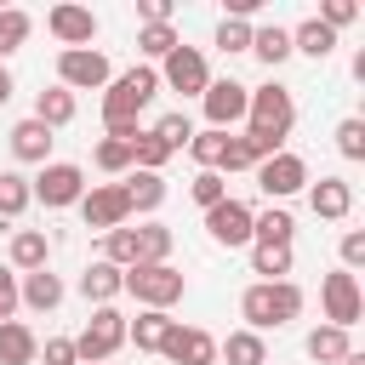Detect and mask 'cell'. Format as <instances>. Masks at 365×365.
Masks as SVG:
<instances>
[{
    "label": "cell",
    "mask_w": 365,
    "mask_h": 365,
    "mask_svg": "<svg viewBox=\"0 0 365 365\" xmlns=\"http://www.w3.org/2000/svg\"><path fill=\"white\" fill-rule=\"evenodd\" d=\"M120 291H125V268H114V262H103V257L80 274V297H86L91 308H114Z\"/></svg>",
    "instance_id": "obj_15"
},
{
    "label": "cell",
    "mask_w": 365,
    "mask_h": 365,
    "mask_svg": "<svg viewBox=\"0 0 365 365\" xmlns=\"http://www.w3.org/2000/svg\"><path fill=\"white\" fill-rule=\"evenodd\" d=\"M308 205H314V217H325V222H342V217L354 211V188H348L342 177H319V182L308 188Z\"/></svg>",
    "instance_id": "obj_17"
},
{
    "label": "cell",
    "mask_w": 365,
    "mask_h": 365,
    "mask_svg": "<svg viewBox=\"0 0 365 365\" xmlns=\"http://www.w3.org/2000/svg\"><path fill=\"white\" fill-rule=\"evenodd\" d=\"M154 74H160V86H171V91H182V97H200V91L211 86V68H205V51H200V46H177Z\"/></svg>",
    "instance_id": "obj_9"
},
{
    "label": "cell",
    "mask_w": 365,
    "mask_h": 365,
    "mask_svg": "<svg viewBox=\"0 0 365 365\" xmlns=\"http://www.w3.org/2000/svg\"><path fill=\"white\" fill-rule=\"evenodd\" d=\"M74 108H80V103H74V91H63V86H46V91L34 97V120H40L46 131L68 125V120H74Z\"/></svg>",
    "instance_id": "obj_25"
},
{
    "label": "cell",
    "mask_w": 365,
    "mask_h": 365,
    "mask_svg": "<svg viewBox=\"0 0 365 365\" xmlns=\"http://www.w3.org/2000/svg\"><path fill=\"white\" fill-rule=\"evenodd\" d=\"M217 359H228V365H268V342L257 331H228L217 342Z\"/></svg>",
    "instance_id": "obj_24"
},
{
    "label": "cell",
    "mask_w": 365,
    "mask_h": 365,
    "mask_svg": "<svg viewBox=\"0 0 365 365\" xmlns=\"http://www.w3.org/2000/svg\"><path fill=\"white\" fill-rule=\"evenodd\" d=\"M354 17H359V6H354V0H325V6H319V23H325L331 34H336V29H348Z\"/></svg>",
    "instance_id": "obj_42"
},
{
    "label": "cell",
    "mask_w": 365,
    "mask_h": 365,
    "mask_svg": "<svg viewBox=\"0 0 365 365\" xmlns=\"http://www.w3.org/2000/svg\"><path fill=\"white\" fill-rule=\"evenodd\" d=\"M291 51H302V57H319V63H325V57L336 51V34H331L319 17H308V23H297V29H291Z\"/></svg>",
    "instance_id": "obj_27"
},
{
    "label": "cell",
    "mask_w": 365,
    "mask_h": 365,
    "mask_svg": "<svg viewBox=\"0 0 365 365\" xmlns=\"http://www.w3.org/2000/svg\"><path fill=\"white\" fill-rule=\"evenodd\" d=\"M17 314V274L0 262V319H11Z\"/></svg>",
    "instance_id": "obj_46"
},
{
    "label": "cell",
    "mask_w": 365,
    "mask_h": 365,
    "mask_svg": "<svg viewBox=\"0 0 365 365\" xmlns=\"http://www.w3.org/2000/svg\"><path fill=\"white\" fill-rule=\"evenodd\" d=\"M251 217H257V211H251L245 200H234V194H228L222 205H211V211H205V234H211L217 245H228V251H234V245H251Z\"/></svg>",
    "instance_id": "obj_12"
},
{
    "label": "cell",
    "mask_w": 365,
    "mask_h": 365,
    "mask_svg": "<svg viewBox=\"0 0 365 365\" xmlns=\"http://www.w3.org/2000/svg\"><path fill=\"white\" fill-rule=\"evenodd\" d=\"M34 34V17L29 11H17V6H6L0 11V63L11 57V51H23V40Z\"/></svg>",
    "instance_id": "obj_29"
},
{
    "label": "cell",
    "mask_w": 365,
    "mask_h": 365,
    "mask_svg": "<svg viewBox=\"0 0 365 365\" xmlns=\"http://www.w3.org/2000/svg\"><path fill=\"white\" fill-rule=\"evenodd\" d=\"M217 46H222L228 57H234V51H251V23H245V17H222V23H217Z\"/></svg>",
    "instance_id": "obj_41"
},
{
    "label": "cell",
    "mask_w": 365,
    "mask_h": 365,
    "mask_svg": "<svg viewBox=\"0 0 365 365\" xmlns=\"http://www.w3.org/2000/svg\"><path fill=\"white\" fill-rule=\"evenodd\" d=\"M336 154H342V160H365V120H359V114H348V120L336 125Z\"/></svg>",
    "instance_id": "obj_40"
},
{
    "label": "cell",
    "mask_w": 365,
    "mask_h": 365,
    "mask_svg": "<svg viewBox=\"0 0 365 365\" xmlns=\"http://www.w3.org/2000/svg\"><path fill=\"white\" fill-rule=\"evenodd\" d=\"M17 302H29L34 314H51V308L63 302V279H57L51 268H34V274L17 279Z\"/></svg>",
    "instance_id": "obj_19"
},
{
    "label": "cell",
    "mask_w": 365,
    "mask_h": 365,
    "mask_svg": "<svg viewBox=\"0 0 365 365\" xmlns=\"http://www.w3.org/2000/svg\"><path fill=\"white\" fill-rule=\"evenodd\" d=\"M120 348H125V314L120 308H91L86 331L74 336V359L80 365H108Z\"/></svg>",
    "instance_id": "obj_3"
},
{
    "label": "cell",
    "mask_w": 365,
    "mask_h": 365,
    "mask_svg": "<svg viewBox=\"0 0 365 365\" xmlns=\"http://www.w3.org/2000/svg\"><path fill=\"white\" fill-rule=\"evenodd\" d=\"M29 194H34L46 211L80 205V194H86V171H80L74 160H46V165H40V177L29 182Z\"/></svg>",
    "instance_id": "obj_5"
},
{
    "label": "cell",
    "mask_w": 365,
    "mask_h": 365,
    "mask_svg": "<svg viewBox=\"0 0 365 365\" xmlns=\"http://www.w3.org/2000/svg\"><path fill=\"white\" fill-rule=\"evenodd\" d=\"M103 262L137 268V228H108V234H103Z\"/></svg>",
    "instance_id": "obj_35"
},
{
    "label": "cell",
    "mask_w": 365,
    "mask_h": 365,
    "mask_svg": "<svg viewBox=\"0 0 365 365\" xmlns=\"http://www.w3.org/2000/svg\"><path fill=\"white\" fill-rule=\"evenodd\" d=\"M80 217H86V228H97V234H108V228H125V222H131L125 188H120V182H91V188L80 194Z\"/></svg>",
    "instance_id": "obj_8"
},
{
    "label": "cell",
    "mask_w": 365,
    "mask_h": 365,
    "mask_svg": "<svg viewBox=\"0 0 365 365\" xmlns=\"http://www.w3.org/2000/svg\"><path fill=\"white\" fill-rule=\"evenodd\" d=\"M291 234H297V222L285 205H268L251 217V245H291Z\"/></svg>",
    "instance_id": "obj_23"
},
{
    "label": "cell",
    "mask_w": 365,
    "mask_h": 365,
    "mask_svg": "<svg viewBox=\"0 0 365 365\" xmlns=\"http://www.w3.org/2000/svg\"><path fill=\"white\" fill-rule=\"evenodd\" d=\"M148 131H154V137H160V143H165L171 154H177V148H188V137H194V125H188V114H160V120H154Z\"/></svg>",
    "instance_id": "obj_39"
},
{
    "label": "cell",
    "mask_w": 365,
    "mask_h": 365,
    "mask_svg": "<svg viewBox=\"0 0 365 365\" xmlns=\"http://www.w3.org/2000/svg\"><path fill=\"white\" fill-rule=\"evenodd\" d=\"M319 302H325V325H336V331H354V325H359V314H365L359 279H354L348 268L325 274V285H319Z\"/></svg>",
    "instance_id": "obj_6"
},
{
    "label": "cell",
    "mask_w": 365,
    "mask_h": 365,
    "mask_svg": "<svg viewBox=\"0 0 365 365\" xmlns=\"http://www.w3.org/2000/svg\"><path fill=\"white\" fill-rule=\"evenodd\" d=\"M171 314L165 308H143L137 319H125V342H137V354H160L165 348V336H171Z\"/></svg>",
    "instance_id": "obj_16"
},
{
    "label": "cell",
    "mask_w": 365,
    "mask_h": 365,
    "mask_svg": "<svg viewBox=\"0 0 365 365\" xmlns=\"http://www.w3.org/2000/svg\"><path fill=\"white\" fill-rule=\"evenodd\" d=\"M11 91H17V80H11V68L0 63V103H11Z\"/></svg>",
    "instance_id": "obj_48"
},
{
    "label": "cell",
    "mask_w": 365,
    "mask_h": 365,
    "mask_svg": "<svg viewBox=\"0 0 365 365\" xmlns=\"http://www.w3.org/2000/svg\"><path fill=\"white\" fill-rule=\"evenodd\" d=\"M222 148H228V131H211V125H205V131L188 137V154L200 160V171H217V165H222Z\"/></svg>",
    "instance_id": "obj_32"
},
{
    "label": "cell",
    "mask_w": 365,
    "mask_h": 365,
    "mask_svg": "<svg viewBox=\"0 0 365 365\" xmlns=\"http://www.w3.org/2000/svg\"><path fill=\"white\" fill-rule=\"evenodd\" d=\"M40 354H46V365H80V359H74V336H46Z\"/></svg>",
    "instance_id": "obj_44"
},
{
    "label": "cell",
    "mask_w": 365,
    "mask_h": 365,
    "mask_svg": "<svg viewBox=\"0 0 365 365\" xmlns=\"http://www.w3.org/2000/svg\"><path fill=\"white\" fill-rule=\"evenodd\" d=\"M251 274H262V279H291V245H251Z\"/></svg>",
    "instance_id": "obj_30"
},
{
    "label": "cell",
    "mask_w": 365,
    "mask_h": 365,
    "mask_svg": "<svg viewBox=\"0 0 365 365\" xmlns=\"http://www.w3.org/2000/svg\"><path fill=\"white\" fill-rule=\"evenodd\" d=\"M165 160H171V148H165L154 131H137V137H131V171H160Z\"/></svg>",
    "instance_id": "obj_34"
},
{
    "label": "cell",
    "mask_w": 365,
    "mask_h": 365,
    "mask_svg": "<svg viewBox=\"0 0 365 365\" xmlns=\"http://www.w3.org/2000/svg\"><path fill=\"white\" fill-rule=\"evenodd\" d=\"M171 257V228L165 222H143L137 228V262H165Z\"/></svg>",
    "instance_id": "obj_36"
},
{
    "label": "cell",
    "mask_w": 365,
    "mask_h": 365,
    "mask_svg": "<svg viewBox=\"0 0 365 365\" xmlns=\"http://www.w3.org/2000/svg\"><path fill=\"white\" fill-rule=\"evenodd\" d=\"M114 74H108V57L97 51V46H80V51H57V86L63 91H97V86H108Z\"/></svg>",
    "instance_id": "obj_7"
},
{
    "label": "cell",
    "mask_w": 365,
    "mask_h": 365,
    "mask_svg": "<svg viewBox=\"0 0 365 365\" xmlns=\"http://www.w3.org/2000/svg\"><path fill=\"white\" fill-rule=\"evenodd\" d=\"M359 262H365V234H359V228H348V234H342V268L354 274Z\"/></svg>",
    "instance_id": "obj_45"
},
{
    "label": "cell",
    "mask_w": 365,
    "mask_h": 365,
    "mask_svg": "<svg viewBox=\"0 0 365 365\" xmlns=\"http://www.w3.org/2000/svg\"><path fill=\"white\" fill-rule=\"evenodd\" d=\"M217 171H257V160H251V148H245V143H240L234 131H228V148H222V165H217Z\"/></svg>",
    "instance_id": "obj_43"
},
{
    "label": "cell",
    "mask_w": 365,
    "mask_h": 365,
    "mask_svg": "<svg viewBox=\"0 0 365 365\" xmlns=\"http://www.w3.org/2000/svg\"><path fill=\"white\" fill-rule=\"evenodd\" d=\"M240 314H245V331H257V336L279 331V325H291L302 314V285L297 279H257V285H245Z\"/></svg>",
    "instance_id": "obj_1"
},
{
    "label": "cell",
    "mask_w": 365,
    "mask_h": 365,
    "mask_svg": "<svg viewBox=\"0 0 365 365\" xmlns=\"http://www.w3.org/2000/svg\"><path fill=\"white\" fill-rule=\"evenodd\" d=\"M40 359V336L23 319H0V365H34Z\"/></svg>",
    "instance_id": "obj_20"
},
{
    "label": "cell",
    "mask_w": 365,
    "mask_h": 365,
    "mask_svg": "<svg viewBox=\"0 0 365 365\" xmlns=\"http://www.w3.org/2000/svg\"><path fill=\"white\" fill-rule=\"evenodd\" d=\"M257 188H262L268 200H291L297 188H308V160H302V154H291V148H279L274 160H262V165H257Z\"/></svg>",
    "instance_id": "obj_10"
},
{
    "label": "cell",
    "mask_w": 365,
    "mask_h": 365,
    "mask_svg": "<svg viewBox=\"0 0 365 365\" xmlns=\"http://www.w3.org/2000/svg\"><path fill=\"white\" fill-rule=\"evenodd\" d=\"M46 29H51V40H57L63 51H80V46L97 40V17H91V6H51V11H46Z\"/></svg>",
    "instance_id": "obj_13"
},
{
    "label": "cell",
    "mask_w": 365,
    "mask_h": 365,
    "mask_svg": "<svg viewBox=\"0 0 365 365\" xmlns=\"http://www.w3.org/2000/svg\"><path fill=\"white\" fill-rule=\"evenodd\" d=\"M342 365H365V354H359V348H348V354H342Z\"/></svg>",
    "instance_id": "obj_49"
},
{
    "label": "cell",
    "mask_w": 365,
    "mask_h": 365,
    "mask_svg": "<svg viewBox=\"0 0 365 365\" xmlns=\"http://www.w3.org/2000/svg\"><path fill=\"white\" fill-rule=\"evenodd\" d=\"M302 348H308V359H319V365H342V354H348L354 342H348V331H336V325H314V331L302 336Z\"/></svg>",
    "instance_id": "obj_26"
},
{
    "label": "cell",
    "mask_w": 365,
    "mask_h": 365,
    "mask_svg": "<svg viewBox=\"0 0 365 365\" xmlns=\"http://www.w3.org/2000/svg\"><path fill=\"white\" fill-rule=\"evenodd\" d=\"M51 143H57V137H51L34 114L11 125V154H17V160H29V165H46V160H51Z\"/></svg>",
    "instance_id": "obj_18"
},
{
    "label": "cell",
    "mask_w": 365,
    "mask_h": 365,
    "mask_svg": "<svg viewBox=\"0 0 365 365\" xmlns=\"http://www.w3.org/2000/svg\"><path fill=\"white\" fill-rule=\"evenodd\" d=\"M177 46H182V40H177L171 23H148V29H137V51H143V57H160V63H165Z\"/></svg>",
    "instance_id": "obj_31"
},
{
    "label": "cell",
    "mask_w": 365,
    "mask_h": 365,
    "mask_svg": "<svg viewBox=\"0 0 365 365\" xmlns=\"http://www.w3.org/2000/svg\"><path fill=\"white\" fill-rule=\"evenodd\" d=\"M200 103H205V120H211V131H228V125H240V120H245L251 86H240V80H211V86L200 91Z\"/></svg>",
    "instance_id": "obj_11"
},
{
    "label": "cell",
    "mask_w": 365,
    "mask_h": 365,
    "mask_svg": "<svg viewBox=\"0 0 365 365\" xmlns=\"http://www.w3.org/2000/svg\"><path fill=\"white\" fill-rule=\"evenodd\" d=\"M91 160H97V171H108V177L131 171V137H103V143L91 148Z\"/></svg>",
    "instance_id": "obj_33"
},
{
    "label": "cell",
    "mask_w": 365,
    "mask_h": 365,
    "mask_svg": "<svg viewBox=\"0 0 365 365\" xmlns=\"http://www.w3.org/2000/svg\"><path fill=\"white\" fill-rule=\"evenodd\" d=\"M154 91H160V74L143 63V68H125L120 80H108V91H103V125L108 131H125V125H137V114L154 103Z\"/></svg>",
    "instance_id": "obj_2"
},
{
    "label": "cell",
    "mask_w": 365,
    "mask_h": 365,
    "mask_svg": "<svg viewBox=\"0 0 365 365\" xmlns=\"http://www.w3.org/2000/svg\"><path fill=\"white\" fill-rule=\"evenodd\" d=\"M120 188H125V205L131 211H160L165 205V177L160 171H131Z\"/></svg>",
    "instance_id": "obj_22"
},
{
    "label": "cell",
    "mask_w": 365,
    "mask_h": 365,
    "mask_svg": "<svg viewBox=\"0 0 365 365\" xmlns=\"http://www.w3.org/2000/svg\"><path fill=\"white\" fill-rule=\"evenodd\" d=\"M188 194H194V205H200V211H211V205H222V200H228V177H222V171H200V177L188 182Z\"/></svg>",
    "instance_id": "obj_38"
},
{
    "label": "cell",
    "mask_w": 365,
    "mask_h": 365,
    "mask_svg": "<svg viewBox=\"0 0 365 365\" xmlns=\"http://www.w3.org/2000/svg\"><path fill=\"white\" fill-rule=\"evenodd\" d=\"M251 51H257V63L279 68V63L291 57V29H279V23H268V29H251Z\"/></svg>",
    "instance_id": "obj_28"
},
{
    "label": "cell",
    "mask_w": 365,
    "mask_h": 365,
    "mask_svg": "<svg viewBox=\"0 0 365 365\" xmlns=\"http://www.w3.org/2000/svg\"><path fill=\"white\" fill-rule=\"evenodd\" d=\"M46 257H51V240H46V228H17L11 234V274L23 268V274H34V268H46Z\"/></svg>",
    "instance_id": "obj_21"
},
{
    "label": "cell",
    "mask_w": 365,
    "mask_h": 365,
    "mask_svg": "<svg viewBox=\"0 0 365 365\" xmlns=\"http://www.w3.org/2000/svg\"><path fill=\"white\" fill-rule=\"evenodd\" d=\"M29 177L23 171H0V217H23L29 211Z\"/></svg>",
    "instance_id": "obj_37"
},
{
    "label": "cell",
    "mask_w": 365,
    "mask_h": 365,
    "mask_svg": "<svg viewBox=\"0 0 365 365\" xmlns=\"http://www.w3.org/2000/svg\"><path fill=\"white\" fill-rule=\"evenodd\" d=\"M171 365H217V336L200 331V325H171L165 348H160Z\"/></svg>",
    "instance_id": "obj_14"
},
{
    "label": "cell",
    "mask_w": 365,
    "mask_h": 365,
    "mask_svg": "<svg viewBox=\"0 0 365 365\" xmlns=\"http://www.w3.org/2000/svg\"><path fill=\"white\" fill-rule=\"evenodd\" d=\"M137 17H143V29L148 23H171V0H137Z\"/></svg>",
    "instance_id": "obj_47"
},
{
    "label": "cell",
    "mask_w": 365,
    "mask_h": 365,
    "mask_svg": "<svg viewBox=\"0 0 365 365\" xmlns=\"http://www.w3.org/2000/svg\"><path fill=\"white\" fill-rule=\"evenodd\" d=\"M125 291H131L143 308H165V314H171V302H182L188 279H182L171 262H137V268H125Z\"/></svg>",
    "instance_id": "obj_4"
}]
</instances>
